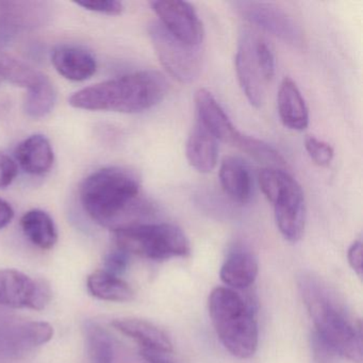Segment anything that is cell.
I'll use <instances>...</instances> for the list:
<instances>
[{
  "instance_id": "6da1fadb",
  "label": "cell",
  "mask_w": 363,
  "mask_h": 363,
  "mask_svg": "<svg viewBox=\"0 0 363 363\" xmlns=\"http://www.w3.org/2000/svg\"><path fill=\"white\" fill-rule=\"evenodd\" d=\"M80 199L89 216L112 231L145 224L152 214V206L141 199L139 177L125 167L94 172L82 184Z\"/></svg>"
},
{
  "instance_id": "7a4b0ae2",
  "label": "cell",
  "mask_w": 363,
  "mask_h": 363,
  "mask_svg": "<svg viewBox=\"0 0 363 363\" xmlns=\"http://www.w3.org/2000/svg\"><path fill=\"white\" fill-rule=\"evenodd\" d=\"M315 333L337 356L362 362V331L337 293L320 277L303 272L297 279Z\"/></svg>"
},
{
  "instance_id": "3957f363",
  "label": "cell",
  "mask_w": 363,
  "mask_h": 363,
  "mask_svg": "<svg viewBox=\"0 0 363 363\" xmlns=\"http://www.w3.org/2000/svg\"><path fill=\"white\" fill-rule=\"evenodd\" d=\"M169 84L157 71H141L108 80L76 92L69 105L77 109L138 113L165 99Z\"/></svg>"
},
{
  "instance_id": "277c9868",
  "label": "cell",
  "mask_w": 363,
  "mask_h": 363,
  "mask_svg": "<svg viewBox=\"0 0 363 363\" xmlns=\"http://www.w3.org/2000/svg\"><path fill=\"white\" fill-rule=\"evenodd\" d=\"M214 330L224 347L233 356L248 359L259 343L256 311L250 301L227 286H218L208 299Z\"/></svg>"
},
{
  "instance_id": "5b68a950",
  "label": "cell",
  "mask_w": 363,
  "mask_h": 363,
  "mask_svg": "<svg viewBox=\"0 0 363 363\" xmlns=\"http://www.w3.org/2000/svg\"><path fill=\"white\" fill-rule=\"evenodd\" d=\"M116 247L129 256L152 261L169 260L190 254L186 233L169 223H145L113 231Z\"/></svg>"
},
{
  "instance_id": "8992f818",
  "label": "cell",
  "mask_w": 363,
  "mask_h": 363,
  "mask_svg": "<svg viewBox=\"0 0 363 363\" xmlns=\"http://www.w3.org/2000/svg\"><path fill=\"white\" fill-rule=\"evenodd\" d=\"M261 191L273 203L276 225L286 241L296 243L306 226V203L298 182L280 169H262L259 173Z\"/></svg>"
},
{
  "instance_id": "52a82bcc",
  "label": "cell",
  "mask_w": 363,
  "mask_h": 363,
  "mask_svg": "<svg viewBox=\"0 0 363 363\" xmlns=\"http://www.w3.org/2000/svg\"><path fill=\"white\" fill-rule=\"evenodd\" d=\"M148 33L157 57L169 75L182 84H190L199 77L203 61L201 48L176 39L159 21L150 25Z\"/></svg>"
},
{
  "instance_id": "ba28073f",
  "label": "cell",
  "mask_w": 363,
  "mask_h": 363,
  "mask_svg": "<svg viewBox=\"0 0 363 363\" xmlns=\"http://www.w3.org/2000/svg\"><path fill=\"white\" fill-rule=\"evenodd\" d=\"M52 297V289L45 280L35 279L18 269H0V306L41 311Z\"/></svg>"
},
{
  "instance_id": "9c48e42d",
  "label": "cell",
  "mask_w": 363,
  "mask_h": 363,
  "mask_svg": "<svg viewBox=\"0 0 363 363\" xmlns=\"http://www.w3.org/2000/svg\"><path fill=\"white\" fill-rule=\"evenodd\" d=\"M54 337V328L46 322L9 318L0 322V357L21 359Z\"/></svg>"
},
{
  "instance_id": "30bf717a",
  "label": "cell",
  "mask_w": 363,
  "mask_h": 363,
  "mask_svg": "<svg viewBox=\"0 0 363 363\" xmlns=\"http://www.w3.org/2000/svg\"><path fill=\"white\" fill-rule=\"evenodd\" d=\"M237 11L250 24L293 45L303 43V33L296 21L278 6L257 1L235 4Z\"/></svg>"
},
{
  "instance_id": "8fae6325",
  "label": "cell",
  "mask_w": 363,
  "mask_h": 363,
  "mask_svg": "<svg viewBox=\"0 0 363 363\" xmlns=\"http://www.w3.org/2000/svg\"><path fill=\"white\" fill-rule=\"evenodd\" d=\"M152 9L159 18V22L172 35L194 48H201L203 43V26L194 7L180 0L152 1Z\"/></svg>"
},
{
  "instance_id": "7c38bea8",
  "label": "cell",
  "mask_w": 363,
  "mask_h": 363,
  "mask_svg": "<svg viewBox=\"0 0 363 363\" xmlns=\"http://www.w3.org/2000/svg\"><path fill=\"white\" fill-rule=\"evenodd\" d=\"M254 39V33L247 29L243 30L240 35L235 65L238 80L246 99L250 105L260 108L264 104L269 82L255 55Z\"/></svg>"
},
{
  "instance_id": "4fadbf2b",
  "label": "cell",
  "mask_w": 363,
  "mask_h": 363,
  "mask_svg": "<svg viewBox=\"0 0 363 363\" xmlns=\"http://www.w3.org/2000/svg\"><path fill=\"white\" fill-rule=\"evenodd\" d=\"M52 6L38 0L0 1V30L21 33L45 26L52 18Z\"/></svg>"
},
{
  "instance_id": "5bb4252c",
  "label": "cell",
  "mask_w": 363,
  "mask_h": 363,
  "mask_svg": "<svg viewBox=\"0 0 363 363\" xmlns=\"http://www.w3.org/2000/svg\"><path fill=\"white\" fill-rule=\"evenodd\" d=\"M195 106L201 126L205 127L218 141L237 145L242 133L235 128L211 92L206 89H199L195 93Z\"/></svg>"
},
{
  "instance_id": "9a60e30c",
  "label": "cell",
  "mask_w": 363,
  "mask_h": 363,
  "mask_svg": "<svg viewBox=\"0 0 363 363\" xmlns=\"http://www.w3.org/2000/svg\"><path fill=\"white\" fill-rule=\"evenodd\" d=\"M258 273V259L254 252L243 246H235L227 255L220 276L227 288L238 291L252 286Z\"/></svg>"
},
{
  "instance_id": "2e32d148",
  "label": "cell",
  "mask_w": 363,
  "mask_h": 363,
  "mask_svg": "<svg viewBox=\"0 0 363 363\" xmlns=\"http://www.w3.org/2000/svg\"><path fill=\"white\" fill-rule=\"evenodd\" d=\"M112 326L123 335L139 344L141 350L169 354L173 352V343L169 335L156 325L141 318H116Z\"/></svg>"
},
{
  "instance_id": "e0dca14e",
  "label": "cell",
  "mask_w": 363,
  "mask_h": 363,
  "mask_svg": "<svg viewBox=\"0 0 363 363\" xmlns=\"http://www.w3.org/2000/svg\"><path fill=\"white\" fill-rule=\"evenodd\" d=\"M52 61L57 72L72 82L89 79L97 69L94 56L77 46H58L52 52Z\"/></svg>"
},
{
  "instance_id": "ac0fdd59",
  "label": "cell",
  "mask_w": 363,
  "mask_h": 363,
  "mask_svg": "<svg viewBox=\"0 0 363 363\" xmlns=\"http://www.w3.org/2000/svg\"><path fill=\"white\" fill-rule=\"evenodd\" d=\"M278 113L282 124L292 130H305L309 124V111L294 80L286 77L277 95Z\"/></svg>"
},
{
  "instance_id": "d6986e66",
  "label": "cell",
  "mask_w": 363,
  "mask_h": 363,
  "mask_svg": "<svg viewBox=\"0 0 363 363\" xmlns=\"http://www.w3.org/2000/svg\"><path fill=\"white\" fill-rule=\"evenodd\" d=\"M186 155L191 167L197 172L210 173L218 164V139L197 122L186 141Z\"/></svg>"
},
{
  "instance_id": "ffe728a7",
  "label": "cell",
  "mask_w": 363,
  "mask_h": 363,
  "mask_svg": "<svg viewBox=\"0 0 363 363\" xmlns=\"http://www.w3.org/2000/svg\"><path fill=\"white\" fill-rule=\"evenodd\" d=\"M220 180L224 192L235 203H246L252 199V175L239 157H225L220 167Z\"/></svg>"
},
{
  "instance_id": "44dd1931",
  "label": "cell",
  "mask_w": 363,
  "mask_h": 363,
  "mask_svg": "<svg viewBox=\"0 0 363 363\" xmlns=\"http://www.w3.org/2000/svg\"><path fill=\"white\" fill-rule=\"evenodd\" d=\"M16 160L26 173L43 175L54 163V152L50 141L44 135H31L24 140L16 150Z\"/></svg>"
},
{
  "instance_id": "7402d4cb",
  "label": "cell",
  "mask_w": 363,
  "mask_h": 363,
  "mask_svg": "<svg viewBox=\"0 0 363 363\" xmlns=\"http://www.w3.org/2000/svg\"><path fill=\"white\" fill-rule=\"evenodd\" d=\"M86 288L92 296L101 301L128 303L135 298L133 288L125 280L104 269L89 275Z\"/></svg>"
},
{
  "instance_id": "603a6c76",
  "label": "cell",
  "mask_w": 363,
  "mask_h": 363,
  "mask_svg": "<svg viewBox=\"0 0 363 363\" xmlns=\"http://www.w3.org/2000/svg\"><path fill=\"white\" fill-rule=\"evenodd\" d=\"M23 233L27 239L43 250H50L58 241L56 225L50 214L42 210H30L21 220Z\"/></svg>"
},
{
  "instance_id": "cb8c5ba5",
  "label": "cell",
  "mask_w": 363,
  "mask_h": 363,
  "mask_svg": "<svg viewBox=\"0 0 363 363\" xmlns=\"http://www.w3.org/2000/svg\"><path fill=\"white\" fill-rule=\"evenodd\" d=\"M0 77L29 91L35 90L48 80L41 72L3 50H0Z\"/></svg>"
},
{
  "instance_id": "d4e9b609",
  "label": "cell",
  "mask_w": 363,
  "mask_h": 363,
  "mask_svg": "<svg viewBox=\"0 0 363 363\" xmlns=\"http://www.w3.org/2000/svg\"><path fill=\"white\" fill-rule=\"evenodd\" d=\"M84 335L90 363H113V343L103 327L96 323L88 322L84 326Z\"/></svg>"
},
{
  "instance_id": "484cf974",
  "label": "cell",
  "mask_w": 363,
  "mask_h": 363,
  "mask_svg": "<svg viewBox=\"0 0 363 363\" xmlns=\"http://www.w3.org/2000/svg\"><path fill=\"white\" fill-rule=\"evenodd\" d=\"M235 146L242 152L247 154L248 156L254 158L255 160L267 165V167L278 169V167L286 165V160L277 150L257 138L250 137V135L242 133L241 138Z\"/></svg>"
},
{
  "instance_id": "4316f807",
  "label": "cell",
  "mask_w": 363,
  "mask_h": 363,
  "mask_svg": "<svg viewBox=\"0 0 363 363\" xmlns=\"http://www.w3.org/2000/svg\"><path fill=\"white\" fill-rule=\"evenodd\" d=\"M56 91L50 80L35 90L29 91L24 103L27 116L41 118L50 113L56 103Z\"/></svg>"
},
{
  "instance_id": "83f0119b",
  "label": "cell",
  "mask_w": 363,
  "mask_h": 363,
  "mask_svg": "<svg viewBox=\"0 0 363 363\" xmlns=\"http://www.w3.org/2000/svg\"><path fill=\"white\" fill-rule=\"evenodd\" d=\"M254 50L257 60L264 74L267 82H271L275 75V55L267 40L255 33Z\"/></svg>"
},
{
  "instance_id": "f1b7e54d",
  "label": "cell",
  "mask_w": 363,
  "mask_h": 363,
  "mask_svg": "<svg viewBox=\"0 0 363 363\" xmlns=\"http://www.w3.org/2000/svg\"><path fill=\"white\" fill-rule=\"evenodd\" d=\"M305 147L311 160L320 167H326L333 161L335 152L326 142L316 139L315 137H307L305 139Z\"/></svg>"
},
{
  "instance_id": "f546056e",
  "label": "cell",
  "mask_w": 363,
  "mask_h": 363,
  "mask_svg": "<svg viewBox=\"0 0 363 363\" xmlns=\"http://www.w3.org/2000/svg\"><path fill=\"white\" fill-rule=\"evenodd\" d=\"M129 258H130V256L126 252L120 250V248H116L106 256L105 260H104L103 269L107 273L111 274V275L120 277L122 274L126 272L127 267H128Z\"/></svg>"
},
{
  "instance_id": "4dcf8cb0",
  "label": "cell",
  "mask_w": 363,
  "mask_h": 363,
  "mask_svg": "<svg viewBox=\"0 0 363 363\" xmlns=\"http://www.w3.org/2000/svg\"><path fill=\"white\" fill-rule=\"evenodd\" d=\"M78 6L108 16H120L124 10V6L116 0H90V1H78Z\"/></svg>"
},
{
  "instance_id": "1f68e13d",
  "label": "cell",
  "mask_w": 363,
  "mask_h": 363,
  "mask_svg": "<svg viewBox=\"0 0 363 363\" xmlns=\"http://www.w3.org/2000/svg\"><path fill=\"white\" fill-rule=\"evenodd\" d=\"M18 165L3 152H0V188L10 186L18 175Z\"/></svg>"
},
{
  "instance_id": "d6a6232c",
  "label": "cell",
  "mask_w": 363,
  "mask_h": 363,
  "mask_svg": "<svg viewBox=\"0 0 363 363\" xmlns=\"http://www.w3.org/2000/svg\"><path fill=\"white\" fill-rule=\"evenodd\" d=\"M312 350H313L314 360L316 363H331L337 356L333 348L329 347L315 333H313L312 337Z\"/></svg>"
},
{
  "instance_id": "836d02e7",
  "label": "cell",
  "mask_w": 363,
  "mask_h": 363,
  "mask_svg": "<svg viewBox=\"0 0 363 363\" xmlns=\"http://www.w3.org/2000/svg\"><path fill=\"white\" fill-rule=\"evenodd\" d=\"M347 259L350 267L359 277H361L362 276V241L360 239L356 240L348 248Z\"/></svg>"
},
{
  "instance_id": "e575fe53",
  "label": "cell",
  "mask_w": 363,
  "mask_h": 363,
  "mask_svg": "<svg viewBox=\"0 0 363 363\" xmlns=\"http://www.w3.org/2000/svg\"><path fill=\"white\" fill-rule=\"evenodd\" d=\"M14 218V211L11 206L0 199V230L7 227L12 222Z\"/></svg>"
},
{
  "instance_id": "d590c367",
  "label": "cell",
  "mask_w": 363,
  "mask_h": 363,
  "mask_svg": "<svg viewBox=\"0 0 363 363\" xmlns=\"http://www.w3.org/2000/svg\"><path fill=\"white\" fill-rule=\"evenodd\" d=\"M140 354L147 363H173L164 356V354L148 352V350H140Z\"/></svg>"
}]
</instances>
